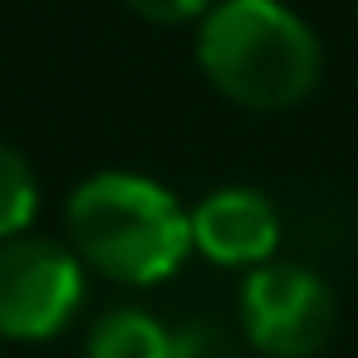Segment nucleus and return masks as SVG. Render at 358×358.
Segmentation results:
<instances>
[{"label": "nucleus", "instance_id": "f257e3e1", "mask_svg": "<svg viewBox=\"0 0 358 358\" xmlns=\"http://www.w3.org/2000/svg\"><path fill=\"white\" fill-rule=\"evenodd\" d=\"M74 255L108 280L157 285L192 250V216L182 201L143 172H94L69 192Z\"/></svg>", "mask_w": 358, "mask_h": 358}, {"label": "nucleus", "instance_id": "f03ea898", "mask_svg": "<svg viewBox=\"0 0 358 358\" xmlns=\"http://www.w3.org/2000/svg\"><path fill=\"white\" fill-rule=\"evenodd\" d=\"M206 79L245 108H289L319 84V40L285 0H216L196 30Z\"/></svg>", "mask_w": 358, "mask_h": 358}, {"label": "nucleus", "instance_id": "7ed1b4c3", "mask_svg": "<svg viewBox=\"0 0 358 358\" xmlns=\"http://www.w3.org/2000/svg\"><path fill=\"white\" fill-rule=\"evenodd\" d=\"M338 319L334 289L294 260H265L241 280V329L270 358H309Z\"/></svg>", "mask_w": 358, "mask_h": 358}, {"label": "nucleus", "instance_id": "20e7f679", "mask_svg": "<svg viewBox=\"0 0 358 358\" xmlns=\"http://www.w3.org/2000/svg\"><path fill=\"white\" fill-rule=\"evenodd\" d=\"M84 304V260L50 236L0 241V334L55 338Z\"/></svg>", "mask_w": 358, "mask_h": 358}, {"label": "nucleus", "instance_id": "39448f33", "mask_svg": "<svg viewBox=\"0 0 358 358\" xmlns=\"http://www.w3.org/2000/svg\"><path fill=\"white\" fill-rule=\"evenodd\" d=\"M192 245L216 265H265L280 245V211L255 187H216L192 211Z\"/></svg>", "mask_w": 358, "mask_h": 358}, {"label": "nucleus", "instance_id": "423d86ee", "mask_svg": "<svg viewBox=\"0 0 358 358\" xmlns=\"http://www.w3.org/2000/svg\"><path fill=\"white\" fill-rule=\"evenodd\" d=\"M89 358H177V334L148 309H108L89 329Z\"/></svg>", "mask_w": 358, "mask_h": 358}, {"label": "nucleus", "instance_id": "0eeeda50", "mask_svg": "<svg viewBox=\"0 0 358 358\" xmlns=\"http://www.w3.org/2000/svg\"><path fill=\"white\" fill-rule=\"evenodd\" d=\"M35 206H40L35 167L10 143H0V241L25 236V226L35 221Z\"/></svg>", "mask_w": 358, "mask_h": 358}, {"label": "nucleus", "instance_id": "6e6552de", "mask_svg": "<svg viewBox=\"0 0 358 358\" xmlns=\"http://www.w3.org/2000/svg\"><path fill=\"white\" fill-rule=\"evenodd\" d=\"M128 6H133L138 15H148V20H167V25H177V20H192V15L211 10L216 0H128Z\"/></svg>", "mask_w": 358, "mask_h": 358}]
</instances>
